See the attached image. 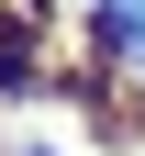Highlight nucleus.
I'll list each match as a JSON object with an SVG mask.
<instances>
[{
	"label": "nucleus",
	"instance_id": "2",
	"mask_svg": "<svg viewBox=\"0 0 145 156\" xmlns=\"http://www.w3.org/2000/svg\"><path fill=\"white\" fill-rule=\"evenodd\" d=\"M34 156H45V145H34Z\"/></svg>",
	"mask_w": 145,
	"mask_h": 156
},
{
	"label": "nucleus",
	"instance_id": "1",
	"mask_svg": "<svg viewBox=\"0 0 145 156\" xmlns=\"http://www.w3.org/2000/svg\"><path fill=\"white\" fill-rule=\"evenodd\" d=\"M112 34H123L134 56H145V0H112Z\"/></svg>",
	"mask_w": 145,
	"mask_h": 156
}]
</instances>
